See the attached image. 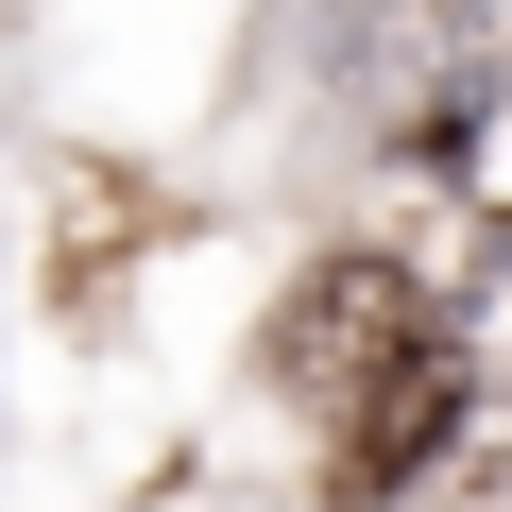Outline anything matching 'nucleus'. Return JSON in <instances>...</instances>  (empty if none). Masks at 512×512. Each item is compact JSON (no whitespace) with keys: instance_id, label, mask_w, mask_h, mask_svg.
Listing matches in <instances>:
<instances>
[{"instance_id":"1","label":"nucleus","mask_w":512,"mask_h":512,"mask_svg":"<svg viewBox=\"0 0 512 512\" xmlns=\"http://www.w3.org/2000/svg\"><path fill=\"white\" fill-rule=\"evenodd\" d=\"M410 342H427V308H410L393 256H325V274H291V308H274V342H256V376L308 393V410H359Z\"/></svg>"},{"instance_id":"3","label":"nucleus","mask_w":512,"mask_h":512,"mask_svg":"<svg viewBox=\"0 0 512 512\" xmlns=\"http://www.w3.org/2000/svg\"><path fill=\"white\" fill-rule=\"evenodd\" d=\"M495 512H512V478H495Z\"/></svg>"},{"instance_id":"2","label":"nucleus","mask_w":512,"mask_h":512,"mask_svg":"<svg viewBox=\"0 0 512 512\" xmlns=\"http://www.w3.org/2000/svg\"><path fill=\"white\" fill-rule=\"evenodd\" d=\"M461 410H478V376H461V342H410L359 410H342V461H325V495L342 512H376V495H410L444 444H461Z\"/></svg>"}]
</instances>
